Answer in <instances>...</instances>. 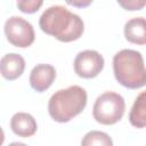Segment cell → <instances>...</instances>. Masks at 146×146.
<instances>
[{
  "label": "cell",
  "mask_w": 146,
  "mask_h": 146,
  "mask_svg": "<svg viewBox=\"0 0 146 146\" xmlns=\"http://www.w3.org/2000/svg\"><path fill=\"white\" fill-rule=\"evenodd\" d=\"M39 25L44 33L62 42L78 40L84 31L82 18L60 5L47 8L39 19Z\"/></svg>",
  "instance_id": "1"
},
{
  "label": "cell",
  "mask_w": 146,
  "mask_h": 146,
  "mask_svg": "<svg viewBox=\"0 0 146 146\" xmlns=\"http://www.w3.org/2000/svg\"><path fill=\"white\" fill-rule=\"evenodd\" d=\"M113 72L116 81L128 88L138 89L146 84V67L143 55L132 49H122L113 57Z\"/></svg>",
  "instance_id": "2"
},
{
  "label": "cell",
  "mask_w": 146,
  "mask_h": 146,
  "mask_svg": "<svg viewBox=\"0 0 146 146\" xmlns=\"http://www.w3.org/2000/svg\"><path fill=\"white\" fill-rule=\"evenodd\" d=\"M87 91L80 86H71L56 91L48 102L50 117L59 123L79 115L87 105Z\"/></svg>",
  "instance_id": "3"
},
{
  "label": "cell",
  "mask_w": 146,
  "mask_h": 146,
  "mask_svg": "<svg viewBox=\"0 0 146 146\" xmlns=\"http://www.w3.org/2000/svg\"><path fill=\"white\" fill-rule=\"evenodd\" d=\"M124 111V98L116 92L106 91L97 97L92 107V116L98 123L111 125L122 119Z\"/></svg>",
  "instance_id": "4"
},
{
  "label": "cell",
  "mask_w": 146,
  "mask_h": 146,
  "mask_svg": "<svg viewBox=\"0 0 146 146\" xmlns=\"http://www.w3.org/2000/svg\"><path fill=\"white\" fill-rule=\"evenodd\" d=\"M5 34L9 43L18 48L30 47L35 39L32 24L21 16H11L6 21Z\"/></svg>",
  "instance_id": "5"
},
{
  "label": "cell",
  "mask_w": 146,
  "mask_h": 146,
  "mask_svg": "<svg viewBox=\"0 0 146 146\" xmlns=\"http://www.w3.org/2000/svg\"><path fill=\"white\" fill-rule=\"evenodd\" d=\"M74 71L83 79L96 78L104 68V57L96 50L80 51L74 59Z\"/></svg>",
  "instance_id": "6"
},
{
  "label": "cell",
  "mask_w": 146,
  "mask_h": 146,
  "mask_svg": "<svg viewBox=\"0 0 146 146\" xmlns=\"http://www.w3.org/2000/svg\"><path fill=\"white\" fill-rule=\"evenodd\" d=\"M56 79V70L50 64H38L30 73V84L36 92L46 91Z\"/></svg>",
  "instance_id": "7"
},
{
  "label": "cell",
  "mask_w": 146,
  "mask_h": 146,
  "mask_svg": "<svg viewBox=\"0 0 146 146\" xmlns=\"http://www.w3.org/2000/svg\"><path fill=\"white\" fill-rule=\"evenodd\" d=\"M25 68L24 58L16 52L6 54L0 60L1 75L7 80H16L19 78Z\"/></svg>",
  "instance_id": "8"
},
{
  "label": "cell",
  "mask_w": 146,
  "mask_h": 146,
  "mask_svg": "<svg viewBox=\"0 0 146 146\" xmlns=\"http://www.w3.org/2000/svg\"><path fill=\"white\" fill-rule=\"evenodd\" d=\"M10 129L19 137H31L36 132L38 124L35 119L25 112L15 113L10 119Z\"/></svg>",
  "instance_id": "9"
},
{
  "label": "cell",
  "mask_w": 146,
  "mask_h": 146,
  "mask_svg": "<svg viewBox=\"0 0 146 146\" xmlns=\"http://www.w3.org/2000/svg\"><path fill=\"white\" fill-rule=\"evenodd\" d=\"M125 39L135 44H146V18L133 17L124 24Z\"/></svg>",
  "instance_id": "10"
},
{
  "label": "cell",
  "mask_w": 146,
  "mask_h": 146,
  "mask_svg": "<svg viewBox=\"0 0 146 146\" xmlns=\"http://www.w3.org/2000/svg\"><path fill=\"white\" fill-rule=\"evenodd\" d=\"M129 122L135 128L146 127V90L141 91L135 99L129 113Z\"/></svg>",
  "instance_id": "11"
},
{
  "label": "cell",
  "mask_w": 146,
  "mask_h": 146,
  "mask_svg": "<svg viewBox=\"0 0 146 146\" xmlns=\"http://www.w3.org/2000/svg\"><path fill=\"white\" fill-rule=\"evenodd\" d=\"M81 146H113V140L104 131L91 130L82 138Z\"/></svg>",
  "instance_id": "12"
},
{
  "label": "cell",
  "mask_w": 146,
  "mask_h": 146,
  "mask_svg": "<svg viewBox=\"0 0 146 146\" xmlns=\"http://www.w3.org/2000/svg\"><path fill=\"white\" fill-rule=\"evenodd\" d=\"M43 5L41 0H19L17 1V7L21 11L25 14H33L39 10V8Z\"/></svg>",
  "instance_id": "13"
},
{
  "label": "cell",
  "mask_w": 146,
  "mask_h": 146,
  "mask_svg": "<svg viewBox=\"0 0 146 146\" xmlns=\"http://www.w3.org/2000/svg\"><path fill=\"white\" fill-rule=\"evenodd\" d=\"M117 3L127 10H140L146 6V0H120Z\"/></svg>",
  "instance_id": "14"
},
{
  "label": "cell",
  "mask_w": 146,
  "mask_h": 146,
  "mask_svg": "<svg viewBox=\"0 0 146 146\" xmlns=\"http://www.w3.org/2000/svg\"><path fill=\"white\" fill-rule=\"evenodd\" d=\"M68 5H72V6H75V7H87L91 3V1H67Z\"/></svg>",
  "instance_id": "15"
},
{
  "label": "cell",
  "mask_w": 146,
  "mask_h": 146,
  "mask_svg": "<svg viewBox=\"0 0 146 146\" xmlns=\"http://www.w3.org/2000/svg\"><path fill=\"white\" fill-rule=\"evenodd\" d=\"M8 146H27V145H25L24 143H18V141H14V143L9 144Z\"/></svg>",
  "instance_id": "16"
}]
</instances>
